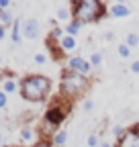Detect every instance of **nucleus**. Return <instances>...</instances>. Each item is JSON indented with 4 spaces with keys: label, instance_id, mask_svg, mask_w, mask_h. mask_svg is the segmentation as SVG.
Returning <instances> with one entry per match:
<instances>
[{
    "label": "nucleus",
    "instance_id": "1a4fd4ad",
    "mask_svg": "<svg viewBox=\"0 0 139 147\" xmlns=\"http://www.w3.org/2000/svg\"><path fill=\"white\" fill-rule=\"evenodd\" d=\"M61 49L63 51H72V49H76V39H74V37H63V39H61Z\"/></svg>",
    "mask_w": 139,
    "mask_h": 147
},
{
    "label": "nucleus",
    "instance_id": "0eeeda50",
    "mask_svg": "<svg viewBox=\"0 0 139 147\" xmlns=\"http://www.w3.org/2000/svg\"><path fill=\"white\" fill-rule=\"evenodd\" d=\"M23 33H25L27 39H37L39 37V23L35 18H27L23 23Z\"/></svg>",
    "mask_w": 139,
    "mask_h": 147
},
{
    "label": "nucleus",
    "instance_id": "412c9836",
    "mask_svg": "<svg viewBox=\"0 0 139 147\" xmlns=\"http://www.w3.org/2000/svg\"><path fill=\"white\" fill-rule=\"evenodd\" d=\"M45 61H47V57H45L43 53H37V55H35V63H45Z\"/></svg>",
    "mask_w": 139,
    "mask_h": 147
},
{
    "label": "nucleus",
    "instance_id": "a878e982",
    "mask_svg": "<svg viewBox=\"0 0 139 147\" xmlns=\"http://www.w3.org/2000/svg\"><path fill=\"white\" fill-rule=\"evenodd\" d=\"M131 71L139 74V61H133V63H131Z\"/></svg>",
    "mask_w": 139,
    "mask_h": 147
},
{
    "label": "nucleus",
    "instance_id": "39448f33",
    "mask_svg": "<svg viewBox=\"0 0 139 147\" xmlns=\"http://www.w3.org/2000/svg\"><path fill=\"white\" fill-rule=\"evenodd\" d=\"M67 67H70V71H76V74H80V76H84V74H88L92 69V65L86 59H82V57H72L67 61Z\"/></svg>",
    "mask_w": 139,
    "mask_h": 147
},
{
    "label": "nucleus",
    "instance_id": "9d476101",
    "mask_svg": "<svg viewBox=\"0 0 139 147\" xmlns=\"http://www.w3.org/2000/svg\"><path fill=\"white\" fill-rule=\"evenodd\" d=\"M2 92H4V94H12V92H16V82L12 78H6L4 84H2Z\"/></svg>",
    "mask_w": 139,
    "mask_h": 147
},
{
    "label": "nucleus",
    "instance_id": "4be33fe9",
    "mask_svg": "<svg viewBox=\"0 0 139 147\" xmlns=\"http://www.w3.org/2000/svg\"><path fill=\"white\" fill-rule=\"evenodd\" d=\"M96 145H98L96 135H90V137H88V147H96Z\"/></svg>",
    "mask_w": 139,
    "mask_h": 147
},
{
    "label": "nucleus",
    "instance_id": "9b49d317",
    "mask_svg": "<svg viewBox=\"0 0 139 147\" xmlns=\"http://www.w3.org/2000/svg\"><path fill=\"white\" fill-rule=\"evenodd\" d=\"M12 41L14 43L21 41V21H14L12 23Z\"/></svg>",
    "mask_w": 139,
    "mask_h": 147
},
{
    "label": "nucleus",
    "instance_id": "6e6552de",
    "mask_svg": "<svg viewBox=\"0 0 139 147\" xmlns=\"http://www.w3.org/2000/svg\"><path fill=\"white\" fill-rule=\"evenodd\" d=\"M109 12L115 18H125V16H129V6L127 4H113Z\"/></svg>",
    "mask_w": 139,
    "mask_h": 147
},
{
    "label": "nucleus",
    "instance_id": "f3484780",
    "mask_svg": "<svg viewBox=\"0 0 139 147\" xmlns=\"http://www.w3.org/2000/svg\"><path fill=\"white\" fill-rule=\"evenodd\" d=\"M119 55H121V57H129V55H131V47L125 43V45H119Z\"/></svg>",
    "mask_w": 139,
    "mask_h": 147
},
{
    "label": "nucleus",
    "instance_id": "dca6fc26",
    "mask_svg": "<svg viewBox=\"0 0 139 147\" xmlns=\"http://www.w3.org/2000/svg\"><path fill=\"white\" fill-rule=\"evenodd\" d=\"M127 45H129V47L139 45V37H137L135 33H129V35H127Z\"/></svg>",
    "mask_w": 139,
    "mask_h": 147
},
{
    "label": "nucleus",
    "instance_id": "6ab92c4d",
    "mask_svg": "<svg viewBox=\"0 0 139 147\" xmlns=\"http://www.w3.org/2000/svg\"><path fill=\"white\" fill-rule=\"evenodd\" d=\"M57 18H59V21H67V18H70V10H67L65 6H61V8L57 10Z\"/></svg>",
    "mask_w": 139,
    "mask_h": 147
},
{
    "label": "nucleus",
    "instance_id": "b1692460",
    "mask_svg": "<svg viewBox=\"0 0 139 147\" xmlns=\"http://www.w3.org/2000/svg\"><path fill=\"white\" fill-rule=\"evenodd\" d=\"M10 6V0H0V10H4Z\"/></svg>",
    "mask_w": 139,
    "mask_h": 147
},
{
    "label": "nucleus",
    "instance_id": "cd10ccee",
    "mask_svg": "<svg viewBox=\"0 0 139 147\" xmlns=\"http://www.w3.org/2000/svg\"><path fill=\"white\" fill-rule=\"evenodd\" d=\"M100 147H111V145H109L107 141H102V143H100Z\"/></svg>",
    "mask_w": 139,
    "mask_h": 147
},
{
    "label": "nucleus",
    "instance_id": "f257e3e1",
    "mask_svg": "<svg viewBox=\"0 0 139 147\" xmlns=\"http://www.w3.org/2000/svg\"><path fill=\"white\" fill-rule=\"evenodd\" d=\"M51 90V82L45 76H29L21 84V94L29 102H41Z\"/></svg>",
    "mask_w": 139,
    "mask_h": 147
},
{
    "label": "nucleus",
    "instance_id": "c85d7f7f",
    "mask_svg": "<svg viewBox=\"0 0 139 147\" xmlns=\"http://www.w3.org/2000/svg\"><path fill=\"white\" fill-rule=\"evenodd\" d=\"M37 147H49V145H45V143H39V145H37Z\"/></svg>",
    "mask_w": 139,
    "mask_h": 147
},
{
    "label": "nucleus",
    "instance_id": "2eb2a0df",
    "mask_svg": "<svg viewBox=\"0 0 139 147\" xmlns=\"http://www.w3.org/2000/svg\"><path fill=\"white\" fill-rule=\"evenodd\" d=\"M80 25H82V23H78V21H72V23H70V25H67V29H65V31L70 33V37H74V35L78 33V29H80Z\"/></svg>",
    "mask_w": 139,
    "mask_h": 147
},
{
    "label": "nucleus",
    "instance_id": "7c9ffc66",
    "mask_svg": "<svg viewBox=\"0 0 139 147\" xmlns=\"http://www.w3.org/2000/svg\"><path fill=\"white\" fill-rule=\"evenodd\" d=\"M0 61H2V57H0Z\"/></svg>",
    "mask_w": 139,
    "mask_h": 147
},
{
    "label": "nucleus",
    "instance_id": "5701e85b",
    "mask_svg": "<svg viewBox=\"0 0 139 147\" xmlns=\"http://www.w3.org/2000/svg\"><path fill=\"white\" fill-rule=\"evenodd\" d=\"M4 106H6V94L0 92V108H4Z\"/></svg>",
    "mask_w": 139,
    "mask_h": 147
},
{
    "label": "nucleus",
    "instance_id": "c756f323",
    "mask_svg": "<svg viewBox=\"0 0 139 147\" xmlns=\"http://www.w3.org/2000/svg\"><path fill=\"white\" fill-rule=\"evenodd\" d=\"M0 143H2V131H0Z\"/></svg>",
    "mask_w": 139,
    "mask_h": 147
},
{
    "label": "nucleus",
    "instance_id": "20e7f679",
    "mask_svg": "<svg viewBox=\"0 0 139 147\" xmlns=\"http://www.w3.org/2000/svg\"><path fill=\"white\" fill-rule=\"evenodd\" d=\"M63 119H65V108H61V106H51L47 113L43 115L41 133H43V135H49L51 131H55V129L61 125Z\"/></svg>",
    "mask_w": 139,
    "mask_h": 147
},
{
    "label": "nucleus",
    "instance_id": "bb28decb",
    "mask_svg": "<svg viewBox=\"0 0 139 147\" xmlns=\"http://www.w3.org/2000/svg\"><path fill=\"white\" fill-rule=\"evenodd\" d=\"M4 33H6V31H4V27L0 25V39H4Z\"/></svg>",
    "mask_w": 139,
    "mask_h": 147
},
{
    "label": "nucleus",
    "instance_id": "ddd939ff",
    "mask_svg": "<svg viewBox=\"0 0 139 147\" xmlns=\"http://www.w3.org/2000/svg\"><path fill=\"white\" fill-rule=\"evenodd\" d=\"M65 139H67V133H65V131H57V133L53 135V143H55V145H63Z\"/></svg>",
    "mask_w": 139,
    "mask_h": 147
},
{
    "label": "nucleus",
    "instance_id": "393cba45",
    "mask_svg": "<svg viewBox=\"0 0 139 147\" xmlns=\"http://www.w3.org/2000/svg\"><path fill=\"white\" fill-rule=\"evenodd\" d=\"M84 108H86V110H92V108H94V102H92V100H86V102H84Z\"/></svg>",
    "mask_w": 139,
    "mask_h": 147
},
{
    "label": "nucleus",
    "instance_id": "f03ea898",
    "mask_svg": "<svg viewBox=\"0 0 139 147\" xmlns=\"http://www.w3.org/2000/svg\"><path fill=\"white\" fill-rule=\"evenodd\" d=\"M104 12V6L98 0H80L74 6V16L78 23H86V21H96Z\"/></svg>",
    "mask_w": 139,
    "mask_h": 147
},
{
    "label": "nucleus",
    "instance_id": "4468645a",
    "mask_svg": "<svg viewBox=\"0 0 139 147\" xmlns=\"http://www.w3.org/2000/svg\"><path fill=\"white\" fill-rule=\"evenodd\" d=\"M33 137H35V133H33V129L25 127L23 131H21V139H23V141H33Z\"/></svg>",
    "mask_w": 139,
    "mask_h": 147
},
{
    "label": "nucleus",
    "instance_id": "aec40b11",
    "mask_svg": "<svg viewBox=\"0 0 139 147\" xmlns=\"http://www.w3.org/2000/svg\"><path fill=\"white\" fill-rule=\"evenodd\" d=\"M100 61H102V57H100V53H94L92 57H90V65H100Z\"/></svg>",
    "mask_w": 139,
    "mask_h": 147
},
{
    "label": "nucleus",
    "instance_id": "7ed1b4c3",
    "mask_svg": "<svg viewBox=\"0 0 139 147\" xmlns=\"http://www.w3.org/2000/svg\"><path fill=\"white\" fill-rule=\"evenodd\" d=\"M86 88H88V80L84 76H80V74H76V71H65L61 76V92L70 98L82 94Z\"/></svg>",
    "mask_w": 139,
    "mask_h": 147
},
{
    "label": "nucleus",
    "instance_id": "a211bd4d",
    "mask_svg": "<svg viewBox=\"0 0 139 147\" xmlns=\"http://www.w3.org/2000/svg\"><path fill=\"white\" fill-rule=\"evenodd\" d=\"M125 133H127V131H125V129L121 127V125H115V127H113V135H115L117 139H121V137H123Z\"/></svg>",
    "mask_w": 139,
    "mask_h": 147
},
{
    "label": "nucleus",
    "instance_id": "f8f14e48",
    "mask_svg": "<svg viewBox=\"0 0 139 147\" xmlns=\"http://www.w3.org/2000/svg\"><path fill=\"white\" fill-rule=\"evenodd\" d=\"M12 23V14L8 12V10H0V25L2 27H8Z\"/></svg>",
    "mask_w": 139,
    "mask_h": 147
},
{
    "label": "nucleus",
    "instance_id": "423d86ee",
    "mask_svg": "<svg viewBox=\"0 0 139 147\" xmlns=\"http://www.w3.org/2000/svg\"><path fill=\"white\" fill-rule=\"evenodd\" d=\"M119 147H139V131H137V127H133L131 131H127L123 137L119 139Z\"/></svg>",
    "mask_w": 139,
    "mask_h": 147
}]
</instances>
